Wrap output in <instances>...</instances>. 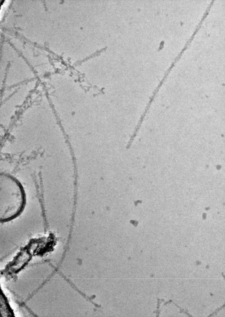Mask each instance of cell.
I'll return each mask as SVG.
<instances>
[{
    "mask_svg": "<svg viewBox=\"0 0 225 317\" xmlns=\"http://www.w3.org/2000/svg\"><path fill=\"white\" fill-rule=\"evenodd\" d=\"M4 1V0H2V1L1 2H0V5H1V4H2V3H3V1Z\"/></svg>",
    "mask_w": 225,
    "mask_h": 317,
    "instance_id": "cell-2",
    "label": "cell"
},
{
    "mask_svg": "<svg viewBox=\"0 0 225 317\" xmlns=\"http://www.w3.org/2000/svg\"><path fill=\"white\" fill-rule=\"evenodd\" d=\"M25 194L21 184L16 180L1 182L0 219L1 222L12 220L23 211L26 204Z\"/></svg>",
    "mask_w": 225,
    "mask_h": 317,
    "instance_id": "cell-1",
    "label": "cell"
}]
</instances>
